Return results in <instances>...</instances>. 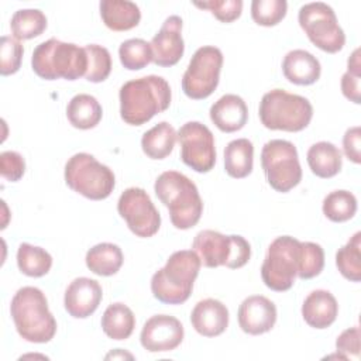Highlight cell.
<instances>
[{"mask_svg": "<svg viewBox=\"0 0 361 361\" xmlns=\"http://www.w3.org/2000/svg\"><path fill=\"white\" fill-rule=\"evenodd\" d=\"M361 78V62L360 49L357 48L347 61V72L341 76V92L353 103H361L360 79Z\"/></svg>", "mask_w": 361, "mask_h": 361, "instance_id": "obj_39", "label": "cell"}, {"mask_svg": "<svg viewBox=\"0 0 361 361\" xmlns=\"http://www.w3.org/2000/svg\"><path fill=\"white\" fill-rule=\"evenodd\" d=\"M17 333L30 343H48L56 333V320L48 309L44 292L35 286L20 288L10 305Z\"/></svg>", "mask_w": 361, "mask_h": 361, "instance_id": "obj_3", "label": "cell"}, {"mask_svg": "<svg viewBox=\"0 0 361 361\" xmlns=\"http://www.w3.org/2000/svg\"><path fill=\"white\" fill-rule=\"evenodd\" d=\"M199 8L209 10L219 21L231 23L237 20L243 11L241 0H212V1H195L193 3Z\"/></svg>", "mask_w": 361, "mask_h": 361, "instance_id": "obj_40", "label": "cell"}, {"mask_svg": "<svg viewBox=\"0 0 361 361\" xmlns=\"http://www.w3.org/2000/svg\"><path fill=\"white\" fill-rule=\"evenodd\" d=\"M307 165L310 171L319 178L336 176L343 165L341 151L331 142L319 141L313 144L306 154Z\"/></svg>", "mask_w": 361, "mask_h": 361, "instance_id": "obj_24", "label": "cell"}, {"mask_svg": "<svg viewBox=\"0 0 361 361\" xmlns=\"http://www.w3.org/2000/svg\"><path fill=\"white\" fill-rule=\"evenodd\" d=\"M102 298L103 290L97 281L86 276L76 278L65 290V310L75 319H86L96 312Z\"/></svg>", "mask_w": 361, "mask_h": 361, "instance_id": "obj_17", "label": "cell"}, {"mask_svg": "<svg viewBox=\"0 0 361 361\" xmlns=\"http://www.w3.org/2000/svg\"><path fill=\"white\" fill-rule=\"evenodd\" d=\"M200 258L193 250L173 252L164 268L151 278V292L155 299L166 305H180L192 293L195 279L200 271Z\"/></svg>", "mask_w": 361, "mask_h": 361, "instance_id": "obj_4", "label": "cell"}, {"mask_svg": "<svg viewBox=\"0 0 361 361\" xmlns=\"http://www.w3.org/2000/svg\"><path fill=\"white\" fill-rule=\"evenodd\" d=\"M193 251L207 268L244 267L251 257L250 243L241 235H224L214 230H202L192 243Z\"/></svg>", "mask_w": 361, "mask_h": 361, "instance_id": "obj_8", "label": "cell"}, {"mask_svg": "<svg viewBox=\"0 0 361 361\" xmlns=\"http://www.w3.org/2000/svg\"><path fill=\"white\" fill-rule=\"evenodd\" d=\"M17 265L24 275L39 278L49 272L52 267V257L41 247L23 243L17 250Z\"/></svg>", "mask_w": 361, "mask_h": 361, "instance_id": "obj_30", "label": "cell"}, {"mask_svg": "<svg viewBox=\"0 0 361 361\" xmlns=\"http://www.w3.org/2000/svg\"><path fill=\"white\" fill-rule=\"evenodd\" d=\"M155 195L169 210L171 223L179 230L196 226L203 213V202L196 185L178 171L162 172L154 185Z\"/></svg>", "mask_w": 361, "mask_h": 361, "instance_id": "obj_2", "label": "cell"}, {"mask_svg": "<svg viewBox=\"0 0 361 361\" xmlns=\"http://www.w3.org/2000/svg\"><path fill=\"white\" fill-rule=\"evenodd\" d=\"M152 62L158 66H173L183 55L185 44L182 38V18L169 16L151 42Z\"/></svg>", "mask_w": 361, "mask_h": 361, "instance_id": "obj_16", "label": "cell"}, {"mask_svg": "<svg viewBox=\"0 0 361 361\" xmlns=\"http://www.w3.org/2000/svg\"><path fill=\"white\" fill-rule=\"evenodd\" d=\"M337 314V300L329 290L324 289L310 292L302 305V316L313 329H327L336 322Z\"/></svg>", "mask_w": 361, "mask_h": 361, "instance_id": "obj_21", "label": "cell"}, {"mask_svg": "<svg viewBox=\"0 0 361 361\" xmlns=\"http://www.w3.org/2000/svg\"><path fill=\"white\" fill-rule=\"evenodd\" d=\"M32 71L45 80H76L86 75L87 54L72 42L49 38L37 45L31 58Z\"/></svg>", "mask_w": 361, "mask_h": 361, "instance_id": "obj_5", "label": "cell"}, {"mask_svg": "<svg viewBox=\"0 0 361 361\" xmlns=\"http://www.w3.org/2000/svg\"><path fill=\"white\" fill-rule=\"evenodd\" d=\"M180 145V159L199 173H206L216 164L214 137L210 128L199 121L185 123L176 133Z\"/></svg>", "mask_w": 361, "mask_h": 361, "instance_id": "obj_13", "label": "cell"}, {"mask_svg": "<svg viewBox=\"0 0 361 361\" xmlns=\"http://www.w3.org/2000/svg\"><path fill=\"white\" fill-rule=\"evenodd\" d=\"M85 49L87 54L86 80L93 83L106 80L111 72V56L109 49L97 44H89Z\"/></svg>", "mask_w": 361, "mask_h": 361, "instance_id": "obj_35", "label": "cell"}, {"mask_svg": "<svg viewBox=\"0 0 361 361\" xmlns=\"http://www.w3.org/2000/svg\"><path fill=\"white\" fill-rule=\"evenodd\" d=\"M47 28V17L38 8L17 10L10 20V30L16 39H31Z\"/></svg>", "mask_w": 361, "mask_h": 361, "instance_id": "obj_31", "label": "cell"}, {"mask_svg": "<svg viewBox=\"0 0 361 361\" xmlns=\"http://www.w3.org/2000/svg\"><path fill=\"white\" fill-rule=\"evenodd\" d=\"M25 172L24 158L16 151H4L0 154V173L8 182H17Z\"/></svg>", "mask_w": 361, "mask_h": 361, "instance_id": "obj_41", "label": "cell"}, {"mask_svg": "<svg viewBox=\"0 0 361 361\" xmlns=\"http://www.w3.org/2000/svg\"><path fill=\"white\" fill-rule=\"evenodd\" d=\"M355 212L357 199L348 190H333L323 200V213L334 223H343L353 219Z\"/></svg>", "mask_w": 361, "mask_h": 361, "instance_id": "obj_33", "label": "cell"}, {"mask_svg": "<svg viewBox=\"0 0 361 361\" xmlns=\"http://www.w3.org/2000/svg\"><path fill=\"white\" fill-rule=\"evenodd\" d=\"M210 120L223 133L241 130L248 120L245 102L237 94H224L210 107Z\"/></svg>", "mask_w": 361, "mask_h": 361, "instance_id": "obj_20", "label": "cell"}, {"mask_svg": "<svg viewBox=\"0 0 361 361\" xmlns=\"http://www.w3.org/2000/svg\"><path fill=\"white\" fill-rule=\"evenodd\" d=\"M261 165L267 180L276 192H289L302 180L296 147L286 140H271L261 151Z\"/></svg>", "mask_w": 361, "mask_h": 361, "instance_id": "obj_10", "label": "cell"}, {"mask_svg": "<svg viewBox=\"0 0 361 361\" xmlns=\"http://www.w3.org/2000/svg\"><path fill=\"white\" fill-rule=\"evenodd\" d=\"M103 116V110L96 97L79 93L73 96L66 107V117L69 123L79 130H89L96 127Z\"/></svg>", "mask_w": 361, "mask_h": 361, "instance_id": "obj_25", "label": "cell"}, {"mask_svg": "<svg viewBox=\"0 0 361 361\" xmlns=\"http://www.w3.org/2000/svg\"><path fill=\"white\" fill-rule=\"evenodd\" d=\"M300 241L290 235L276 237L268 247L261 265V278L275 292L289 290L298 276Z\"/></svg>", "mask_w": 361, "mask_h": 361, "instance_id": "obj_9", "label": "cell"}, {"mask_svg": "<svg viewBox=\"0 0 361 361\" xmlns=\"http://www.w3.org/2000/svg\"><path fill=\"white\" fill-rule=\"evenodd\" d=\"M323 267H324L323 248L316 243H310V241L300 243L298 276L300 279H312L323 271Z\"/></svg>", "mask_w": 361, "mask_h": 361, "instance_id": "obj_36", "label": "cell"}, {"mask_svg": "<svg viewBox=\"0 0 361 361\" xmlns=\"http://www.w3.org/2000/svg\"><path fill=\"white\" fill-rule=\"evenodd\" d=\"M100 16L104 25L113 31H127L138 25L141 11L128 0H102Z\"/></svg>", "mask_w": 361, "mask_h": 361, "instance_id": "obj_23", "label": "cell"}, {"mask_svg": "<svg viewBox=\"0 0 361 361\" xmlns=\"http://www.w3.org/2000/svg\"><path fill=\"white\" fill-rule=\"evenodd\" d=\"M65 182L76 193L90 199L103 200L114 189L113 171L87 152L72 155L65 165Z\"/></svg>", "mask_w": 361, "mask_h": 361, "instance_id": "obj_7", "label": "cell"}, {"mask_svg": "<svg viewBox=\"0 0 361 361\" xmlns=\"http://www.w3.org/2000/svg\"><path fill=\"white\" fill-rule=\"evenodd\" d=\"M237 317L244 333L251 336L264 334L275 326L276 306L265 296L252 295L241 302Z\"/></svg>", "mask_w": 361, "mask_h": 361, "instance_id": "obj_18", "label": "cell"}, {"mask_svg": "<svg viewBox=\"0 0 361 361\" xmlns=\"http://www.w3.org/2000/svg\"><path fill=\"white\" fill-rule=\"evenodd\" d=\"M223 54L217 47L204 45L196 49L182 76V90L193 100L209 97L217 87Z\"/></svg>", "mask_w": 361, "mask_h": 361, "instance_id": "obj_12", "label": "cell"}, {"mask_svg": "<svg viewBox=\"0 0 361 361\" xmlns=\"http://www.w3.org/2000/svg\"><path fill=\"white\" fill-rule=\"evenodd\" d=\"M117 210L137 237L148 238L159 230L161 216L142 188L126 189L118 197Z\"/></svg>", "mask_w": 361, "mask_h": 361, "instance_id": "obj_14", "label": "cell"}, {"mask_svg": "<svg viewBox=\"0 0 361 361\" xmlns=\"http://www.w3.org/2000/svg\"><path fill=\"white\" fill-rule=\"evenodd\" d=\"M190 323L200 336L216 337L228 326V310L217 299H203L195 305L190 313Z\"/></svg>", "mask_w": 361, "mask_h": 361, "instance_id": "obj_19", "label": "cell"}, {"mask_svg": "<svg viewBox=\"0 0 361 361\" xmlns=\"http://www.w3.org/2000/svg\"><path fill=\"white\" fill-rule=\"evenodd\" d=\"M175 141V128L169 123L161 121L144 133L141 138V148L148 158L164 159L172 152Z\"/></svg>", "mask_w": 361, "mask_h": 361, "instance_id": "obj_29", "label": "cell"}, {"mask_svg": "<svg viewBox=\"0 0 361 361\" xmlns=\"http://www.w3.org/2000/svg\"><path fill=\"white\" fill-rule=\"evenodd\" d=\"M282 72L290 83L307 86L319 80L322 66L313 54L305 49H292L282 61Z\"/></svg>", "mask_w": 361, "mask_h": 361, "instance_id": "obj_22", "label": "cell"}, {"mask_svg": "<svg viewBox=\"0 0 361 361\" xmlns=\"http://www.w3.org/2000/svg\"><path fill=\"white\" fill-rule=\"evenodd\" d=\"M336 265L340 274L351 281L360 282L361 279V233L357 231L345 245L336 254Z\"/></svg>", "mask_w": 361, "mask_h": 361, "instance_id": "obj_32", "label": "cell"}, {"mask_svg": "<svg viewBox=\"0 0 361 361\" xmlns=\"http://www.w3.org/2000/svg\"><path fill=\"white\" fill-rule=\"evenodd\" d=\"M337 353L343 357V360L360 357V327H350L344 330L336 340Z\"/></svg>", "mask_w": 361, "mask_h": 361, "instance_id": "obj_42", "label": "cell"}, {"mask_svg": "<svg viewBox=\"0 0 361 361\" xmlns=\"http://www.w3.org/2000/svg\"><path fill=\"white\" fill-rule=\"evenodd\" d=\"M361 128L358 126L350 127L343 137V149L345 157L354 164L361 162Z\"/></svg>", "mask_w": 361, "mask_h": 361, "instance_id": "obj_43", "label": "cell"}, {"mask_svg": "<svg viewBox=\"0 0 361 361\" xmlns=\"http://www.w3.org/2000/svg\"><path fill=\"white\" fill-rule=\"evenodd\" d=\"M258 111L264 127L289 133L302 131L313 117V107L306 97L282 89L267 92L259 102Z\"/></svg>", "mask_w": 361, "mask_h": 361, "instance_id": "obj_6", "label": "cell"}, {"mask_svg": "<svg viewBox=\"0 0 361 361\" xmlns=\"http://www.w3.org/2000/svg\"><path fill=\"white\" fill-rule=\"evenodd\" d=\"M254 164V145L248 138H237L224 148V169L228 176L241 179L251 173Z\"/></svg>", "mask_w": 361, "mask_h": 361, "instance_id": "obj_26", "label": "cell"}, {"mask_svg": "<svg viewBox=\"0 0 361 361\" xmlns=\"http://www.w3.org/2000/svg\"><path fill=\"white\" fill-rule=\"evenodd\" d=\"M86 267L96 275L111 276L121 268L124 257L121 248L113 243H100L86 252Z\"/></svg>", "mask_w": 361, "mask_h": 361, "instance_id": "obj_27", "label": "cell"}, {"mask_svg": "<svg viewBox=\"0 0 361 361\" xmlns=\"http://www.w3.org/2000/svg\"><path fill=\"white\" fill-rule=\"evenodd\" d=\"M120 116L130 126H142L171 104L169 83L157 75L126 82L120 87Z\"/></svg>", "mask_w": 361, "mask_h": 361, "instance_id": "obj_1", "label": "cell"}, {"mask_svg": "<svg viewBox=\"0 0 361 361\" xmlns=\"http://www.w3.org/2000/svg\"><path fill=\"white\" fill-rule=\"evenodd\" d=\"M118 56L126 69L140 71L152 62V49L145 39L130 38L120 44Z\"/></svg>", "mask_w": 361, "mask_h": 361, "instance_id": "obj_34", "label": "cell"}, {"mask_svg": "<svg viewBox=\"0 0 361 361\" xmlns=\"http://www.w3.org/2000/svg\"><path fill=\"white\" fill-rule=\"evenodd\" d=\"M24 48L14 37L3 35L0 41V72L3 76L16 73L23 61Z\"/></svg>", "mask_w": 361, "mask_h": 361, "instance_id": "obj_38", "label": "cell"}, {"mask_svg": "<svg viewBox=\"0 0 361 361\" xmlns=\"http://www.w3.org/2000/svg\"><path fill=\"white\" fill-rule=\"evenodd\" d=\"M135 327L133 310L124 303H111L102 316V329L104 334L113 340L128 338Z\"/></svg>", "mask_w": 361, "mask_h": 361, "instance_id": "obj_28", "label": "cell"}, {"mask_svg": "<svg viewBox=\"0 0 361 361\" xmlns=\"http://www.w3.org/2000/svg\"><path fill=\"white\" fill-rule=\"evenodd\" d=\"M299 25L319 49L336 54L345 44V34L337 23L334 10L322 1L307 3L299 8Z\"/></svg>", "mask_w": 361, "mask_h": 361, "instance_id": "obj_11", "label": "cell"}, {"mask_svg": "<svg viewBox=\"0 0 361 361\" xmlns=\"http://www.w3.org/2000/svg\"><path fill=\"white\" fill-rule=\"evenodd\" d=\"M288 3L285 0H254L251 3V17L258 25L272 27L286 16Z\"/></svg>", "mask_w": 361, "mask_h": 361, "instance_id": "obj_37", "label": "cell"}, {"mask_svg": "<svg viewBox=\"0 0 361 361\" xmlns=\"http://www.w3.org/2000/svg\"><path fill=\"white\" fill-rule=\"evenodd\" d=\"M182 323L169 314L151 316L142 326L140 341L149 353H164L175 350L183 340Z\"/></svg>", "mask_w": 361, "mask_h": 361, "instance_id": "obj_15", "label": "cell"}]
</instances>
